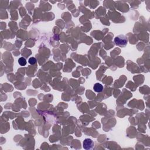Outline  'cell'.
I'll return each mask as SVG.
<instances>
[{
    "label": "cell",
    "mask_w": 150,
    "mask_h": 150,
    "mask_svg": "<svg viewBox=\"0 0 150 150\" xmlns=\"http://www.w3.org/2000/svg\"><path fill=\"white\" fill-rule=\"evenodd\" d=\"M114 42L115 45L119 46H124L127 43V39L124 36H119L115 38Z\"/></svg>",
    "instance_id": "obj_1"
},
{
    "label": "cell",
    "mask_w": 150,
    "mask_h": 150,
    "mask_svg": "<svg viewBox=\"0 0 150 150\" xmlns=\"http://www.w3.org/2000/svg\"><path fill=\"white\" fill-rule=\"evenodd\" d=\"M83 145V148L85 150H91L94 147V143L93 141L91 139L86 138L84 140Z\"/></svg>",
    "instance_id": "obj_2"
},
{
    "label": "cell",
    "mask_w": 150,
    "mask_h": 150,
    "mask_svg": "<svg viewBox=\"0 0 150 150\" xmlns=\"http://www.w3.org/2000/svg\"><path fill=\"white\" fill-rule=\"evenodd\" d=\"M93 89L97 93H100V92H101L103 90V86L102 84L98 83H97L94 85Z\"/></svg>",
    "instance_id": "obj_3"
},
{
    "label": "cell",
    "mask_w": 150,
    "mask_h": 150,
    "mask_svg": "<svg viewBox=\"0 0 150 150\" xmlns=\"http://www.w3.org/2000/svg\"><path fill=\"white\" fill-rule=\"evenodd\" d=\"M18 63L19 64L20 66H24L26 65V60L24 57H21L18 59Z\"/></svg>",
    "instance_id": "obj_4"
},
{
    "label": "cell",
    "mask_w": 150,
    "mask_h": 150,
    "mask_svg": "<svg viewBox=\"0 0 150 150\" xmlns=\"http://www.w3.org/2000/svg\"><path fill=\"white\" fill-rule=\"evenodd\" d=\"M28 62H29V63H30L31 65H35L36 63H37V59H36L35 57H30V58L29 59Z\"/></svg>",
    "instance_id": "obj_5"
}]
</instances>
